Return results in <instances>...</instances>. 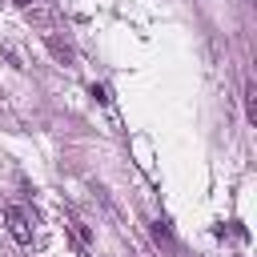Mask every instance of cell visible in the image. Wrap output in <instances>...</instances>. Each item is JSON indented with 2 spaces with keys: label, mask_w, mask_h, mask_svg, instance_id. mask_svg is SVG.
Instances as JSON below:
<instances>
[{
  "label": "cell",
  "mask_w": 257,
  "mask_h": 257,
  "mask_svg": "<svg viewBox=\"0 0 257 257\" xmlns=\"http://www.w3.org/2000/svg\"><path fill=\"white\" fill-rule=\"evenodd\" d=\"M44 40H48V48H52V56H56V60H64V64L72 60V48H68V44H64L56 32H44Z\"/></svg>",
  "instance_id": "3"
},
{
  "label": "cell",
  "mask_w": 257,
  "mask_h": 257,
  "mask_svg": "<svg viewBox=\"0 0 257 257\" xmlns=\"http://www.w3.org/2000/svg\"><path fill=\"white\" fill-rule=\"evenodd\" d=\"M68 229H72V237H76L80 245H88V241H92V233H88V225H84V221H76V217H68Z\"/></svg>",
  "instance_id": "5"
},
{
  "label": "cell",
  "mask_w": 257,
  "mask_h": 257,
  "mask_svg": "<svg viewBox=\"0 0 257 257\" xmlns=\"http://www.w3.org/2000/svg\"><path fill=\"white\" fill-rule=\"evenodd\" d=\"M153 237H157L161 245L173 249V229H169V221H153Z\"/></svg>",
  "instance_id": "6"
},
{
  "label": "cell",
  "mask_w": 257,
  "mask_h": 257,
  "mask_svg": "<svg viewBox=\"0 0 257 257\" xmlns=\"http://www.w3.org/2000/svg\"><path fill=\"white\" fill-rule=\"evenodd\" d=\"M92 96H96L100 104H108V88H104V84H92Z\"/></svg>",
  "instance_id": "7"
},
{
  "label": "cell",
  "mask_w": 257,
  "mask_h": 257,
  "mask_svg": "<svg viewBox=\"0 0 257 257\" xmlns=\"http://www.w3.org/2000/svg\"><path fill=\"white\" fill-rule=\"evenodd\" d=\"M4 221H8V233H12L20 245L32 241V217H28L20 205H8V209H4Z\"/></svg>",
  "instance_id": "1"
},
{
  "label": "cell",
  "mask_w": 257,
  "mask_h": 257,
  "mask_svg": "<svg viewBox=\"0 0 257 257\" xmlns=\"http://www.w3.org/2000/svg\"><path fill=\"white\" fill-rule=\"evenodd\" d=\"M12 4H20V8H28V4H32V0H12Z\"/></svg>",
  "instance_id": "8"
},
{
  "label": "cell",
  "mask_w": 257,
  "mask_h": 257,
  "mask_svg": "<svg viewBox=\"0 0 257 257\" xmlns=\"http://www.w3.org/2000/svg\"><path fill=\"white\" fill-rule=\"evenodd\" d=\"M245 116H249V124H257V88L253 84H245Z\"/></svg>",
  "instance_id": "4"
},
{
  "label": "cell",
  "mask_w": 257,
  "mask_h": 257,
  "mask_svg": "<svg viewBox=\"0 0 257 257\" xmlns=\"http://www.w3.org/2000/svg\"><path fill=\"white\" fill-rule=\"evenodd\" d=\"M24 16H28L32 24H40V28H48V32L56 28V12H52L48 4H40V0H32V4L24 8Z\"/></svg>",
  "instance_id": "2"
}]
</instances>
